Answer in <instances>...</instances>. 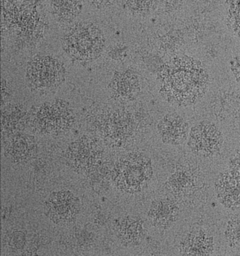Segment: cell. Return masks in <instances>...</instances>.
Listing matches in <instances>:
<instances>
[{
	"label": "cell",
	"mask_w": 240,
	"mask_h": 256,
	"mask_svg": "<svg viewBox=\"0 0 240 256\" xmlns=\"http://www.w3.org/2000/svg\"><path fill=\"white\" fill-rule=\"evenodd\" d=\"M158 130L164 144L179 146L188 140L190 130L183 116L177 113H170L159 122Z\"/></svg>",
	"instance_id": "obj_7"
},
{
	"label": "cell",
	"mask_w": 240,
	"mask_h": 256,
	"mask_svg": "<svg viewBox=\"0 0 240 256\" xmlns=\"http://www.w3.org/2000/svg\"><path fill=\"white\" fill-rule=\"evenodd\" d=\"M178 207L173 201L160 200L151 209L150 216L162 226L171 224L177 216Z\"/></svg>",
	"instance_id": "obj_10"
},
{
	"label": "cell",
	"mask_w": 240,
	"mask_h": 256,
	"mask_svg": "<svg viewBox=\"0 0 240 256\" xmlns=\"http://www.w3.org/2000/svg\"><path fill=\"white\" fill-rule=\"evenodd\" d=\"M181 255L208 256L214 250V238L205 230H195L182 240Z\"/></svg>",
	"instance_id": "obj_9"
},
{
	"label": "cell",
	"mask_w": 240,
	"mask_h": 256,
	"mask_svg": "<svg viewBox=\"0 0 240 256\" xmlns=\"http://www.w3.org/2000/svg\"><path fill=\"white\" fill-rule=\"evenodd\" d=\"M230 170L240 174V148L237 149L229 161Z\"/></svg>",
	"instance_id": "obj_12"
},
{
	"label": "cell",
	"mask_w": 240,
	"mask_h": 256,
	"mask_svg": "<svg viewBox=\"0 0 240 256\" xmlns=\"http://www.w3.org/2000/svg\"><path fill=\"white\" fill-rule=\"evenodd\" d=\"M224 142L220 128L212 122L203 121L190 130L188 144L195 156L212 158L220 152Z\"/></svg>",
	"instance_id": "obj_4"
},
{
	"label": "cell",
	"mask_w": 240,
	"mask_h": 256,
	"mask_svg": "<svg viewBox=\"0 0 240 256\" xmlns=\"http://www.w3.org/2000/svg\"><path fill=\"white\" fill-rule=\"evenodd\" d=\"M78 200L69 192L52 194L46 202L48 216L56 222L69 221L78 211Z\"/></svg>",
	"instance_id": "obj_8"
},
{
	"label": "cell",
	"mask_w": 240,
	"mask_h": 256,
	"mask_svg": "<svg viewBox=\"0 0 240 256\" xmlns=\"http://www.w3.org/2000/svg\"><path fill=\"white\" fill-rule=\"evenodd\" d=\"M104 44L102 32L92 24H78L68 32L64 40V48L68 54L80 61L97 58Z\"/></svg>",
	"instance_id": "obj_3"
},
{
	"label": "cell",
	"mask_w": 240,
	"mask_h": 256,
	"mask_svg": "<svg viewBox=\"0 0 240 256\" xmlns=\"http://www.w3.org/2000/svg\"><path fill=\"white\" fill-rule=\"evenodd\" d=\"M218 200L227 208H240V174L229 170L221 173L215 182Z\"/></svg>",
	"instance_id": "obj_6"
},
{
	"label": "cell",
	"mask_w": 240,
	"mask_h": 256,
	"mask_svg": "<svg viewBox=\"0 0 240 256\" xmlns=\"http://www.w3.org/2000/svg\"><path fill=\"white\" fill-rule=\"evenodd\" d=\"M166 85V97L177 106L195 104L205 95L208 76L205 68L192 59H183L175 63Z\"/></svg>",
	"instance_id": "obj_1"
},
{
	"label": "cell",
	"mask_w": 240,
	"mask_h": 256,
	"mask_svg": "<svg viewBox=\"0 0 240 256\" xmlns=\"http://www.w3.org/2000/svg\"><path fill=\"white\" fill-rule=\"evenodd\" d=\"M153 175L152 162L140 154H130L115 164L112 178L118 190L126 193H138L145 190Z\"/></svg>",
	"instance_id": "obj_2"
},
{
	"label": "cell",
	"mask_w": 240,
	"mask_h": 256,
	"mask_svg": "<svg viewBox=\"0 0 240 256\" xmlns=\"http://www.w3.org/2000/svg\"><path fill=\"white\" fill-rule=\"evenodd\" d=\"M225 236L229 246L240 252V214L233 216L230 220Z\"/></svg>",
	"instance_id": "obj_11"
},
{
	"label": "cell",
	"mask_w": 240,
	"mask_h": 256,
	"mask_svg": "<svg viewBox=\"0 0 240 256\" xmlns=\"http://www.w3.org/2000/svg\"><path fill=\"white\" fill-rule=\"evenodd\" d=\"M65 70L61 63L49 56L32 60L27 67L29 82L35 88L50 89L60 85L64 79Z\"/></svg>",
	"instance_id": "obj_5"
}]
</instances>
